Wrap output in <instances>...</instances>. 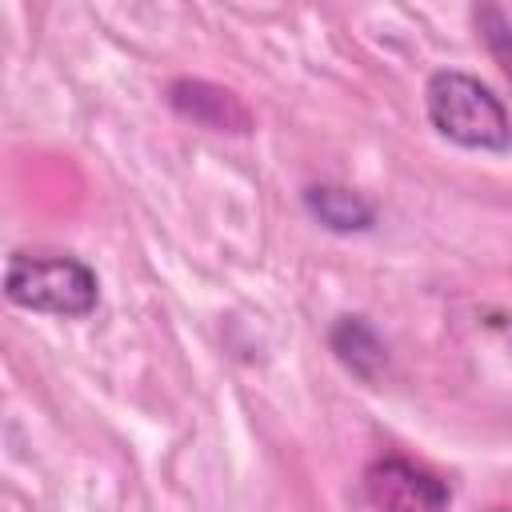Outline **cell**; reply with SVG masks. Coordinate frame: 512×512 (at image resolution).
Here are the masks:
<instances>
[{"instance_id":"1","label":"cell","mask_w":512,"mask_h":512,"mask_svg":"<svg viewBox=\"0 0 512 512\" xmlns=\"http://www.w3.org/2000/svg\"><path fill=\"white\" fill-rule=\"evenodd\" d=\"M424 104H428L432 128L444 140L472 148V152H508L512 148L508 108L484 80L456 72V68H440L428 76Z\"/></svg>"},{"instance_id":"2","label":"cell","mask_w":512,"mask_h":512,"mask_svg":"<svg viewBox=\"0 0 512 512\" xmlns=\"http://www.w3.org/2000/svg\"><path fill=\"white\" fill-rule=\"evenodd\" d=\"M4 296L16 308L80 320L100 300V280L84 260L72 256H24L12 252L4 268Z\"/></svg>"},{"instance_id":"3","label":"cell","mask_w":512,"mask_h":512,"mask_svg":"<svg viewBox=\"0 0 512 512\" xmlns=\"http://www.w3.org/2000/svg\"><path fill=\"white\" fill-rule=\"evenodd\" d=\"M364 496L376 512H448V488L432 472L384 456L372 460L364 472Z\"/></svg>"},{"instance_id":"4","label":"cell","mask_w":512,"mask_h":512,"mask_svg":"<svg viewBox=\"0 0 512 512\" xmlns=\"http://www.w3.org/2000/svg\"><path fill=\"white\" fill-rule=\"evenodd\" d=\"M168 104H172L176 116H184V120H192L208 132H232V136L252 132L248 104L236 92H228L212 80H188V76L172 80L168 84Z\"/></svg>"},{"instance_id":"5","label":"cell","mask_w":512,"mask_h":512,"mask_svg":"<svg viewBox=\"0 0 512 512\" xmlns=\"http://www.w3.org/2000/svg\"><path fill=\"white\" fill-rule=\"evenodd\" d=\"M328 344H332L336 360H340L352 376H360V380H368V384H372V380L384 372V364H388V348H384L380 332H376L364 316H340V320L332 324V332H328Z\"/></svg>"},{"instance_id":"6","label":"cell","mask_w":512,"mask_h":512,"mask_svg":"<svg viewBox=\"0 0 512 512\" xmlns=\"http://www.w3.org/2000/svg\"><path fill=\"white\" fill-rule=\"evenodd\" d=\"M304 208L328 228V232H368L376 224V204L344 184H312L304 192Z\"/></svg>"},{"instance_id":"7","label":"cell","mask_w":512,"mask_h":512,"mask_svg":"<svg viewBox=\"0 0 512 512\" xmlns=\"http://www.w3.org/2000/svg\"><path fill=\"white\" fill-rule=\"evenodd\" d=\"M508 60H512V52H508ZM508 72H512V64H508Z\"/></svg>"}]
</instances>
